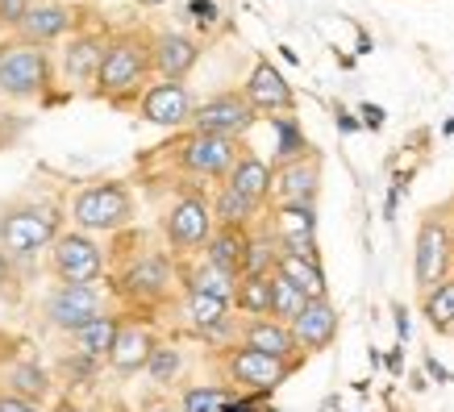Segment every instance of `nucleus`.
<instances>
[{
  "mask_svg": "<svg viewBox=\"0 0 454 412\" xmlns=\"http://www.w3.org/2000/svg\"><path fill=\"white\" fill-rule=\"evenodd\" d=\"M151 42H154V34H142V29L113 34L109 51H105V63H100V75H97V97H105L109 105H129V100L146 97L151 75H154Z\"/></svg>",
  "mask_w": 454,
  "mask_h": 412,
  "instance_id": "1",
  "label": "nucleus"
},
{
  "mask_svg": "<svg viewBox=\"0 0 454 412\" xmlns=\"http://www.w3.org/2000/svg\"><path fill=\"white\" fill-rule=\"evenodd\" d=\"M59 208L55 205H17L0 213V246L9 259H29L34 250L59 242Z\"/></svg>",
  "mask_w": 454,
  "mask_h": 412,
  "instance_id": "2",
  "label": "nucleus"
},
{
  "mask_svg": "<svg viewBox=\"0 0 454 412\" xmlns=\"http://www.w3.org/2000/svg\"><path fill=\"white\" fill-rule=\"evenodd\" d=\"M134 217V200L125 183H88L71 200V221L80 225V234H117Z\"/></svg>",
  "mask_w": 454,
  "mask_h": 412,
  "instance_id": "3",
  "label": "nucleus"
},
{
  "mask_svg": "<svg viewBox=\"0 0 454 412\" xmlns=\"http://www.w3.org/2000/svg\"><path fill=\"white\" fill-rule=\"evenodd\" d=\"M167 151H176V163L179 171H188L196 179H230L234 163L242 159V146H238V137H213V134H188L179 137L176 146H167Z\"/></svg>",
  "mask_w": 454,
  "mask_h": 412,
  "instance_id": "4",
  "label": "nucleus"
},
{
  "mask_svg": "<svg viewBox=\"0 0 454 412\" xmlns=\"http://www.w3.org/2000/svg\"><path fill=\"white\" fill-rule=\"evenodd\" d=\"M450 267H454L450 221L434 208V213L421 217V229H417V242H413V279H417V288L421 292L438 288L442 279H450Z\"/></svg>",
  "mask_w": 454,
  "mask_h": 412,
  "instance_id": "5",
  "label": "nucleus"
},
{
  "mask_svg": "<svg viewBox=\"0 0 454 412\" xmlns=\"http://www.w3.org/2000/svg\"><path fill=\"white\" fill-rule=\"evenodd\" d=\"M213 229H217V225H213V205L196 192H184L176 205L167 208V217H163V237L176 254L205 250L208 237H213Z\"/></svg>",
  "mask_w": 454,
  "mask_h": 412,
  "instance_id": "6",
  "label": "nucleus"
},
{
  "mask_svg": "<svg viewBox=\"0 0 454 412\" xmlns=\"http://www.w3.org/2000/svg\"><path fill=\"white\" fill-rule=\"evenodd\" d=\"M51 83V55L46 46H26V42H13L4 46V63H0V92L17 100H29L46 92Z\"/></svg>",
  "mask_w": 454,
  "mask_h": 412,
  "instance_id": "7",
  "label": "nucleus"
},
{
  "mask_svg": "<svg viewBox=\"0 0 454 412\" xmlns=\"http://www.w3.org/2000/svg\"><path fill=\"white\" fill-rule=\"evenodd\" d=\"M254 121H259V109L247 100V92H217L205 105H196L188 129L213 134V137H242Z\"/></svg>",
  "mask_w": 454,
  "mask_h": 412,
  "instance_id": "8",
  "label": "nucleus"
},
{
  "mask_svg": "<svg viewBox=\"0 0 454 412\" xmlns=\"http://www.w3.org/2000/svg\"><path fill=\"white\" fill-rule=\"evenodd\" d=\"M292 371H296V362L271 358V354H262V350H250V346H238V350H230V358H225V375H230V384H238L242 392H250V396H267V392H276Z\"/></svg>",
  "mask_w": 454,
  "mask_h": 412,
  "instance_id": "9",
  "label": "nucleus"
},
{
  "mask_svg": "<svg viewBox=\"0 0 454 412\" xmlns=\"http://www.w3.org/2000/svg\"><path fill=\"white\" fill-rule=\"evenodd\" d=\"M105 313V300L92 284H59L46 300V321L63 333H80L88 321H97Z\"/></svg>",
  "mask_w": 454,
  "mask_h": 412,
  "instance_id": "10",
  "label": "nucleus"
},
{
  "mask_svg": "<svg viewBox=\"0 0 454 412\" xmlns=\"http://www.w3.org/2000/svg\"><path fill=\"white\" fill-rule=\"evenodd\" d=\"M51 267H55L59 284H97L105 271V254L88 234H59Z\"/></svg>",
  "mask_w": 454,
  "mask_h": 412,
  "instance_id": "11",
  "label": "nucleus"
},
{
  "mask_svg": "<svg viewBox=\"0 0 454 412\" xmlns=\"http://www.w3.org/2000/svg\"><path fill=\"white\" fill-rule=\"evenodd\" d=\"M138 113L151 125H163V129H179V125H192L196 100L188 92L184 80H159L146 88V97L138 100Z\"/></svg>",
  "mask_w": 454,
  "mask_h": 412,
  "instance_id": "12",
  "label": "nucleus"
},
{
  "mask_svg": "<svg viewBox=\"0 0 454 412\" xmlns=\"http://www.w3.org/2000/svg\"><path fill=\"white\" fill-rule=\"evenodd\" d=\"M117 292L138 304L163 300L167 292H171V262H167V254H142L138 262H129L121 275V284H117Z\"/></svg>",
  "mask_w": 454,
  "mask_h": 412,
  "instance_id": "13",
  "label": "nucleus"
},
{
  "mask_svg": "<svg viewBox=\"0 0 454 412\" xmlns=\"http://www.w3.org/2000/svg\"><path fill=\"white\" fill-rule=\"evenodd\" d=\"M242 92H247V100L259 113H292V109H296L292 83L284 80V71H279L271 58H259V63L250 67L247 83H242Z\"/></svg>",
  "mask_w": 454,
  "mask_h": 412,
  "instance_id": "14",
  "label": "nucleus"
},
{
  "mask_svg": "<svg viewBox=\"0 0 454 412\" xmlns=\"http://www.w3.org/2000/svg\"><path fill=\"white\" fill-rule=\"evenodd\" d=\"M151 58L159 80H188V71L200 63V42L179 29H159L151 42Z\"/></svg>",
  "mask_w": 454,
  "mask_h": 412,
  "instance_id": "15",
  "label": "nucleus"
},
{
  "mask_svg": "<svg viewBox=\"0 0 454 412\" xmlns=\"http://www.w3.org/2000/svg\"><path fill=\"white\" fill-rule=\"evenodd\" d=\"M321 188V154H304L296 163L276 167V205H317Z\"/></svg>",
  "mask_w": 454,
  "mask_h": 412,
  "instance_id": "16",
  "label": "nucleus"
},
{
  "mask_svg": "<svg viewBox=\"0 0 454 412\" xmlns=\"http://www.w3.org/2000/svg\"><path fill=\"white\" fill-rule=\"evenodd\" d=\"M292 338L301 346V354H317V350H330L333 338H338V308L325 300H309L296 321H292Z\"/></svg>",
  "mask_w": 454,
  "mask_h": 412,
  "instance_id": "17",
  "label": "nucleus"
},
{
  "mask_svg": "<svg viewBox=\"0 0 454 412\" xmlns=\"http://www.w3.org/2000/svg\"><path fill=\"white\" fill-rule=\"evenodd\" d=\"M71 26H75V9H71V4H63V0H42V4L29 9L26 21H21L17 42H26V46H51V42L63 38Z\"/></svg>",
  "mask_w": 454,
  "mask_h": 412,
  "instance_id": "18",
  "label": "nucleus"
},
{
  "mask_svg": "<svg viewBox=\"0 0 454 412\" xmlns=\"http://www.w3.org/2000/svg\"><path fill=\"white\" fill-rule=\"evenodd\" d=\"M242 346L250 350H262V354L271 358H284V362H296L301 367V346L292 338V325L276 321V316H250L247 325H242Z\"/></svg>",
  "mask_w": 454,
  "mask_h": 412,
  "instance_id": "19",
  "label": "nucleus"
},
{
  "mask_svg": "<svg viewBox=\"0 0 454 412\" xmlns=\"http://www.w3.org/2000/svg\"><path fill=\"white\" fill-rule=\"evenodd\" d=\"M105 51H109V38L105 34H75L63 51V75L71 83H97L100 63H105Z\"/></svg>",
  "mask_w": 454,
  "mask_h": 412,
  "instance_id": "20",
  "label": "nucleus"
},
{
  "mask_svg": "<svg viewBox=\"0 0 454 412\" xmlns=\"http://www.w3.org/2000/svg\"><path fill=\"white\" fill-rule=\"evenodd\" d=\"M230 308H234L230 300L205 296V292H188V300H184V316H188V325H192L200 338H225V333L234 330Z\"/></svg>",
  "mask_w": 454,
  "mask_h": 412,
  "instance_id": "21",
  "label": "nucleus"
},
{
  "mask_svg": "<svg viewBox=\"0 0 454 412\" xmlns=\"http://www.w3.org/2000/svg\"><path fill=\"white\" fill-rule=\"evenodd\" d=\"M154 338L146 325H138V321H121V333H117V342H113V371L121 375H134V371H146V362H151V350H154Z\"/></svg>",
  "mask_w": 454,
  "mask_h": 412,
  "instance_id": "22",
  "label": "nucleus"
},
{
  "mask_svg": "<svg viewBox=\"0 0 454 412\" xmlns=\"http://www.w3.org/2000/svg\"><path fill=\"white\" fill-rule=\"evenodd\" d=\"M225 183L262 208L267 200H271V192H276V167H267L259 154L242 151V159L234 163V171H230V179H225Z\"/></svg>",
  "mask_w": 454,
  "mask_h": 412,
  "instance_id": "23",
  "label": "nucleus"
},
{
  "mask_svg": "<svg viewBox=\"0 0 454 412\" xmlns=\"http://www.w3.org/2000/svg\"><path fill=\"white\" fill-rule=\"evenodd\" d=\"M247 246H250V229H238V225H217L213 237L205 246V259L221 271L242 275V262H247Z\"/></svg>",
  "mask_w": 454,
  "mask_h": 412,
  "instance_id": "24",
  "label": "nucleus"
},
{
  "mask_svg": "<svg viewBox=\"0 0 454 412\" xmlns=\"http://www.w3.org/2000/svg\"><path fill=\"white\" fill-rule=\"evenodd\" d=\"M276 275H284L288 284H296L309 300H325V271H321L317 259H301V254H284V250H279Z\"/></svg>",
  "mask_w": 454,
  "mask_h": 412,
  "instance_id": "25",
  "label": "nucleus"
},
{
  "mask_svg": "<svg viewBox=\"0 0 454 412\" xmlns=\"http://www.w3.org/2000/svg\"><path fill=\"white\" fill-rule=\"evenodd\" d=\"M117 333H121V316L113 313H100L97 321H88L80 333H75V346H80L83 358H92V362H100V358L113 354V342H117Z\"/></svg>",
  "mask_w": 454,
  "mask_h": 412,
  "instance_id": "26",
  "label": "nucleus"
},
{
  "mask_svg": "<svg viewBox=\"0 0 454 412\" xmlns=\"http://www.w3.org/2000/svg\"><path fill=\"white\" fill-rule=\"evenodd\" d=\"M238 279L242 275H234V271H221V267H213L208 259H200L188 271V292H205V296H221V300H230L234 304V296H238Z\"/></svg>",
  "mask_w": 454,
  "mask_h": 412,
  "instance_id": "27",
  "label": "nucleus"
},
{
  "mask_svg": "<svg viewBox=\"0 0 454 412\" xmlns=\"http://www.w3.org/2000/svg\"><path fill=\"white\" fill-rule=\"evenodd\" d=\"M259 217V205L247 200L242 192H234L230 183H221L217 196H213V221L217 225H238V229H250V221Z\"/></svg>",
  "mask_w": 454,
  "mask_h": 412,
  "instance_id": "28",
  "label": "nucleus"
},
{
  "mask_svg": "<svg viewBox=\"0 0 454 412\" xmlns=\"http://www.w3.org/2000/svg\"><path fill=\"white\" fill-rule=\"evenodd\" d=\"M276 267H279V237H276V229H262V234H250L247 262H242V279L276 275Z\"/></svg>",
  "mask_w": 454,
  "mask_h": 412,
  "instance_id": "29",
  "label": "nucleus"
},
{
  "mask_svg": "<svg viewBox=\"0 0 454 412\" xmlns=\"http://www.w3.org/2000/svg\"><path fill=\"white\" fill-rule=\"evenodd\" d=\"M421 313L438 333H454V275L442 279L438 288L421 292Z\"/></svg>",
  "mask_w": 454,
  "mask_h": 412,
  "instance_id": "30",
  "label": "nucleus"
},
{
  "mask_svg": "<svg viewBox=\"0 0 454 412\" xmlns=\"http://www.w3.org/2000/svg\"><path fill=\"white\" fill-rule=\"evenodd\" d=\"M271 279L276 275H259V279H238L234 308L247 316H271Z\"/></svg>",
  "mask_w": 454,
  "mask_h": 412,
  "instance_id": "31",
  "label": "nucleus"
},
{
  "mask_svg": "<svg viewBox=\"0 0 454 412\" xmlns=\"http://www.w3.org/2000/svg\"><path fill=\"white\" fill-rule=\"evenodd\" d=\"M276 237H317V205H276Z\"/></svg>",
  "mask_w": 454,
  "mask_h": 412,
  "instance_id": "32",
  "label": "nucleus"
},
{
  "mask_svg": "<svg viewBox=\"0 0 454 412\" xmlns=\"http://www.w3.org/2000/svg\"><path fill=\"white\" fill-rule=\"evenodd\" d=\"M304 308H309V296H304L296 284H288L284 275H276V279H271V316L284 321V325H292Z\"/></svg>",
  "mask_w": 454,
  "mask_h": 412,
  "instance_id": "33",
  "label": "nucleus"
},
{
  "mask_svg": "<svg viewBox=\"0 0 454 412\" xmlns=\"http://www.w3.org/2000/svg\"><path fill=\"white\" fill-rule=\"evenodd\" d=\"M179 371H184V350L171 342H159L151 350V362H146V375L154 384H176Z\"/></svg>",
  "mask_w": 454,
  "mask_h": 412,
  "instance_id": "34",
  "label": "nucleus"
},
{
  "mask_svg": "<svg viewBox=\"0 0 454 412\" xmlns=\"http://www.w3.org/2000/svg\"><path fill=\"white\" fill-rule=\"evenodd\" d=\"M276 137H279L276 167H284V163H296V159H304V154H313V146L304 142V134H301V129H296V121H292V117H276Z\"/></svg>",
  "mask_w": 454,
  "mask_h": 412,
  "instance_id": "35",
  "label": "nucleus"
},
{
  "mask_svg": "<svg viewBox=\"0 0 454 412\" xmlns=\"http://www.w3.org/2000/svg\"><path fill=\"white\" fill-rule=\"evenodd\" d=\"M46 371H42L38 362H17L13 371H9V392L13 396H21V400H38V396H46Z\"/></svg>",
  "mask_w": 454,
  "mask_h": 412,
  "instance_id": "36",
  "label": "nucleus"
},
{
  "mask_svg": "<svg viewBox=\"0 0 454 412\" xmlns=\"http://www.w3.org/2000/svg\"><path fill=\"white\" fill-rule=\"evenodd\" d=\"M230 404V392L225 387H213V384H200V387H188L179 396V408L184 412H225Z\"/></svg>",
  "mask_w": 454,
  "mask_h": 412,
  "instance_id": "37",
  "label": "nucleus"
},
{
  "mask_svg": "<svg viewBox=\"0 0 454 412\" xmlns=\"http://www.w3.org/2000/svg\"><path fill=\"white\" fill-rule=\"evenodd\" d=\"M29 9H34V4H29V0H0V29H21V21H26L29 17Z\"/></svg>",
  "mask_w": 454,
  "mask_h": 412,
  "instance_id": "38",
  "label": "nucleus"
},
{
  "mask_svg": "<svg viewBox=\"0 0 454 412\" xmlns=\"http://www.w3.org/2000/svg\"><path fill=\"white\" fill-rule=\"evenodd\" d=\"M284 254H301V259H317V237H279Z\"/></svg>",
  "mask_w": 454,
  "mask_h": 412,
  "instance_id": "39",
  "label": "nucleus"
},
{
  "mask_svg": "<svg viewBox=\"0 0 454 412\" xmlns=\"http://www.w3.org/2000/svg\"><path fill=\"white\" fill-rule=\"evenodd\" d=\"M0 412H38V408H34L29 400H21V396L9 392V396H0Z\"/></svg>",
  "mask_w": 454,
  "mask_h": 412,
  "instance_id": "40",
  "label": "nucleus"
},
{
  "mask_svg": "<svg viewBox=\"0 0 454 412\" xmlns=\"http://www.w3.org/2000/svg\"><path fill=\"white\" fill-rule=\"evenodd\" d=\"M192 13H196V21H200V26H213V21H217V4H208V0H196Z\"/></svg>",
  "mask_w": 454,
  "mask_h": 412,
  "instance_id": "41",
  "label": "nucleus"
},
{
  "mask_svg": "<svg viewBox=\"0 0 454 412\" xmlns=\"http://www.w3.org/2000/svg\"><path fill=\"white\" fill-rule=\"evenodd\" d=\"M13 284V267H9V254H4V246H0V292Z\"/></svg>",
  "mask_w": 454,
  "mask_h": 412,
  "instance_id": "42",
  "label": "nucleus"
},
{
  "mask_svg": "<svg viewBox=\"0 0 454 412\" xmlns=\"http://www.w3.org/2000/svg\"><path fill=\"white\" fill-rule=\"evenodd\" d=\"M146 412H184L179 404H167V400H154V404H146Z\"/></svg>",
  "mask_w": 454,
  "mask_h": 412,
  "instance_id": "43",
  "label": "nucleus"
},
{
  "mask_svg": "<svg viewBox=\"0 0 454 412\" xmlns=\"http://www.w3.org/2000/svg\"><path fill=\"white\" fill-rule=\"evenodd\" d=\"M426 367H429V375H434V379H442V384H446V379H450V375H446V367H438V362H434V358H429Z\"/></svg>",
  "mask_w": 454,
  "mask_h": 412,
  "instance_id": "44",
  "label": "nucleus"
},
{
  "mask_svg": "<svg viewBox=\"0 0 454 412\" xmlns=\"http://www.w3.org/2000/svg\"><path fill=\"white\" fill-rule=\"evenodd\" d=\"M363 117H367V125H380V121H384V113H380V109H372V105L363 109Z\"/></svg>",
  "mask_w": 454,
  "mask_h": 412,
  "instance_id": "45",
  "label": "nucleus"
},
{
  "mask_svg": "<svg viewBox=\"0 0 454 412\" xmlns=\"http://www.w3.org/2000/svg\"><path fill=\"white\" fill-rule=\"evenodd\" d=\"M138 4H167V0H138Z\"/></svg>",
  "mask_w": 454,
  "mask_h": 412,
  "instance_id": "46",
  "label": "nucleus"
},
{
  "mask_svg": "<svg viewBox=\"0 0 454 412\" xmlns=\"http://www.w3.org/2000/svg\"><path fill=\"white\" fill-rule=\"evenodd\" d=\"M450 242H454V221H450Z\"/></svg>",
  "mask_w": 454,
  "mask_h": 412,
  "instance_id": "47",
  "label": "nucleus"
},
{
  "mask_svg": "<svg viewBox=\"0 0 454 412\" xmlns=\"http://www.w3.org/2000/svg\"><path fill=\"white\" fill-rule=\"evenodd\" d=\"M0 63H4V46H0Z\"/></svg>",
  "mask_w": 454,
  "mask_h": 412,
  "instance_id": "48",
  "label": "nucleus"
}]
</instances>
